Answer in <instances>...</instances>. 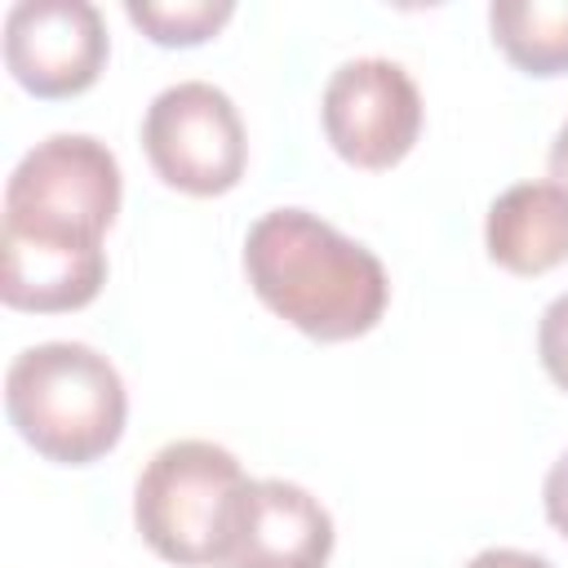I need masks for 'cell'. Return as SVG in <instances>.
<instances>
[{"instance_id":"7c38bea8","label":"cell","mask_w":568,"mask_h":568,"mask_svg":"<svg viewBox=\"0 0 568 568\" xmlns=\"http://www.w3.org/2000/svg\"><path fill=\"white\" fill-rule=\"evenodd\" d=\"M129 22H138L155 44H200L209 40L231 13V0H129Z\"/></svg>"},{"instance_id":"5bb4252c","label":"cell","mask_w":568,"mask_h":568,"mask_svg":"<svg viewBox=\"0 0 568 568\" xmlns=\"http://www.w3.org/2000/svg\"><path fill=\"white\" fill-rule=\"evenodd\" d=\"M541 501H546V519L568 537V453L546 470V484H541Z\"/></svg>"},{"instance_id":"7a4b0ae2","label":"cell","mask_w":568,"mask_h":568,"mask_svg":"<svg viewBox=\"0 0 568 568\" xmlns=\"http://www.w3.org/2000/svg\"><path fill=\"white\" fill-rule=\"evenodd\" d=\"M4 413L49 462L89 466L124 435L129 395L106 355L84 342H40L4 373Z\"/></svg>"},{"instance_id":"ba28073f","label":"cell","mask_w":568,"mask_h":568,"mask_svg":"<svg viewBox=\"0 0 568 568\" xmlns=\"http://www.w3.org/2000/svg\"><path fill=\"white\" fill-rule=\"evenodd\" d=\"M106 284L102 240L40 231L22 222L0 226V297L13 311H75Z\"/></svg>"},{"instance_id":"30bf717a","label":"cell","mask_w":568,"mask_h":568,"mask_svg":"<svg viewBox=\"0 0 568 568\" xmlns=\"http://www.w3.org/2000/svg\"><path fill=\"white\" fill-rule=\"evenodd\" d=\"M488 257L515 275H546L568 262V191L555 182H515L484 222Z\"/></svg>"},{"instance_id":"4fadbf2b","label":"cell","mask_w":568,"mask_h":568,"mask_svg":"<svg viewBox=\"0 0 568 568\" xmlns=\"http://www.w3.org/2000/svg\"><path fill=\"white\" fill-rule=\"evenodd\" d=\"M537 351H541V364H546L550 382H555L559 390H568V293H559V297L541 311Z\"/></svg>"},{"instance_id":"3957f363","label":"cell","mask_w":568,"mask_h":568,"mask_svg":"<svg viewBox=\"0 0 568 568\" xmlns=\"http://www.w3.org/2000/svg\"><path fill=\"white\" fill-rule=\"evenodd\" d=\"M244 488L248 475L235 453L209 439H173L138 475V532L169 564H226Z\"/></svg>"},{"instance_id":"5b68a950","label":"cell","mask_w":568,"mask_h":568,"mask_svg":"<svg viewBox=\"0 0 568 568\" xmlns=\"http://www.w3.org/2000/svg\"><path fill=\"white\" fill-rule=\"evenodd\" d=\"M151 169L186 195H222L240 182L248 142L235 102L209 80H178L160 89L142 120Z\"/></svg>"},{"instance_id":"8fae6325","label":"cell","mask_w":568,"mask_h":568,"mask_svg":"<svg viewBox=\"0 0 568 568\" xmlns=\"http://www.w3.org/2000/svg\"><path fill=\"white\" fill-rule=\"evenodd\" d=\"M497 49L528 75L568 71V0H497L488 9Z\"/></svg>"},{"instance_id":"6da1fadb","label":"cell","mask_w":568,"mask_h":568,"mask_svg":"<svg viewBox=\"0 0 568 568\" xmlns=\"http://www.w3.org/2000/svg\"><path fill=\"white\" fill-rule=\"evenodd\" d=\"M244 275L280 320L315 342L368 333L390 297L377 253L306 209H271L248 226Z\"/></svg>"},{"instance_id":"9c48e42d","label":"cell","mask_w":568,"mask_h":568,"mask_svg":"<svg viewBox=\"0 0 568 568\" xmlns=\"http://www.w3.org/2000/svg\"><path fill=\"white\" fill-rule=\"evenodd\" d=\"M333 555L328 510L288 479H248L222 568H324Z\"/></svg>"},{"instance_id":"52a82bcc","label":"cell","mask_w":568,"mask_h":568,"mask_svg":"<svg viewBox=\"0 0 568 568\" xmlns=\"http://www.w3.org/2000/svg\"><path fill=\"white\" fill-rule=\"evenodd\" d=\"M4 62L36 98L84 93L106 62V22L89 0H18L4 18Z\"/></svg>"},{"instance_id":"277c9868","label":"cell","mask_w":568,"mask_h":568,"mask_svg":"<svg viewBox=\"0 0 568 568\" xmlns=\"http://www.w3.org/2000/svg\"><path fill=\"white\" fill-rule=\"evenodd\" d=\"M115 213L120 164L106 142L89 133H53L36 142L4 182V222L102 240Z\"/></svg>"},{"instance_id":"8992f818","label":"cell","mask_w":568,"mask_h":568,"mask_svg":"<svg viewBox=\"0 0 568 568\" xmlns=\"http://www.w3.org/2000/svg\"><path fill=\"white\" fill-rule=\"evenodd\" d=\"M320 111L333 151L359 169L399 164L422 133V93L390 58L342 62L324 84Z\"/></svg>"},{"instance_id":"9a60e30c","label":"cell","mask_w":568,"mask_h":568,"mask_svg":"<svg viewBox=\"0 0 568 568\" xmlns=\"http://www.w3.org/2000/svg\"><path fill=\"white\" fill-rule=\"evenodd\" d=\"M466 568H555L550 559H541V555H532V550H515V546H488V550H479Z\"/></svg>"},{"instance_id":"2e32d148","label":"cell","mask_w":568,"mask_h":568,"mask_svg":"<svg viewBox=\"0 0 568 568\" xmlns=\"http://www.w3.org/2000/svg\"><path fill=\"white\" fill-rule=\"evenodd\" d=\"M550 182L568 191V120H564V129L550 142Z\"/></svg>"}]
</instances>
